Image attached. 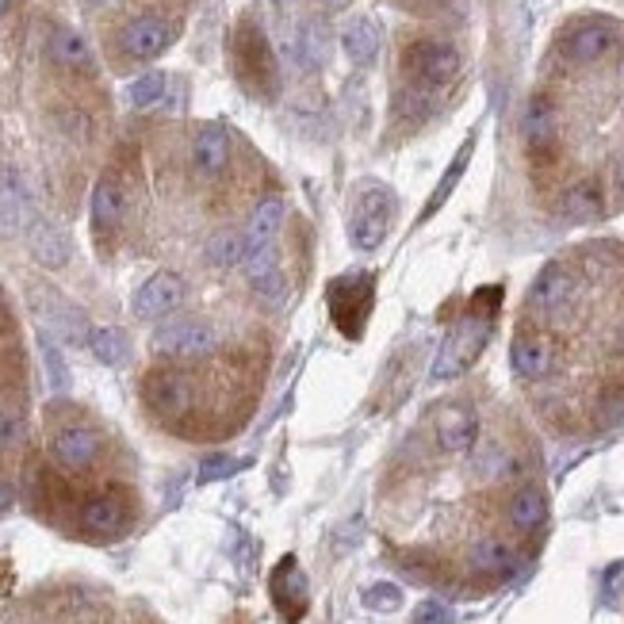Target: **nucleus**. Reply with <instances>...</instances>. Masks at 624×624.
<instances>
[{
    "instance_id": "f257e3e1",
    "label": "nucleus",
    "mask_w": 624,
    "mask_h": 624,
    "mask_svg": "<svg viewBox=\"0 0 624 624\" xmlns=\"http://www.w3.org/2000/svg\"><path fill=\"white\" fill-rule=\"evenodd\" d=\"M392 218H395V196L379 184L361 192L356 200V211L349 218V241H353L356 253H376L384 246L387 230H392Z\"/></svg>"
},
{
    "instance_id": "f03ea898",
    "label": "nucleus",
    "mask_w": 624,
    "mask_h": 624,
    "mask_svg": "<svg viewBox=\"0 0 624 624\" xmlns=\"http://www.w3.org/2000/svg\"><path fill=\"white\" fill-rule=\"evenodd\" d=\"M487 338H490V318H467V322H460L456 330L444 338V345H441V353H436L433 372H429V376H433L436 384L456 379L460 372L479 356V349L487 345Z\"/></svg>"
},
{
    "instance_id": "7ed1b4c3",
    "label": "nucleus",
    "mask_w": 624,
    "mask_h": 624,
    "mask_svg": "<svg viewBox=\"0 0 624 624\" xmlns=\"http://www.w3.org/2000/svg\"><path fill=\"white\" fill-rule=\"evenodd\" d=\"M154 356H211L218 349V330L196 318H181V322L161 326L150 338Z\"/></svg>"
},
{
    "instance_id": "20e7f679",
    "label": "nucleus",
    "mask_w": 624,
    "mask_h": 624,
    "mask_svg": "<svg viewBox=\"0 0 624 624\" xmlns=\"http://www.w3.org/2000/svg\"><path fill=\"white\" fill-rule=\"evenodd\" d=\"M579 295V276L564 261H552L529 287V310L541 318H559Z\"/></svg>"
},
{
    "instance_id": "39448f33",
    "label": "nucleus",
    "mask_w": 624,
    "mask_h": 624,
    "mask_svg": "<svg viewBox=\"0 0 624 624\" xmlns=\"http://www.w3.org/2000/svg\"><path fill=\"white\" fill-rule=\"evenodd\" d=\"M407 69L421 84L441 89V84H449L460 73V50L452 43H444V38H421V43L410 46Z\"/></svg>"
},
{
    "instance_id": "423d86ee",
    "label": "nucleus",
    "mask_w": 624,
    "mask_h": 624,
    "mask_svg": "<svg viewBox=\"0 0 624 624\" xmlns=\"http://www.w3.org/2000/svg\"><path fill=\"white\" fill-rule=\"evenodd\" d=\"M184 295H189L184 276H177V272H154V276L135 292V299H131V315L143 318V322L166 318V315H173V310L181 307Z\"/></svg>"
},
{
    "instance_id": "0eeeda50",
    "label": "nucleus",
    "mask_w": 624,
    "mask_h": 624,
    "mask_svg": "<svg viewBox=\"0 0 624 624\" xmlns=\"http://www.w3.org/2000/svg\"><path fill=\"white\" fill-rule=\"evenodd\" d=\"M617 38H621L617 23H610V20H582V23H575V27L564 35V54L575 61V66H594V61H602L605 54L617 46Z\"/></svg>"
},
{
    "instance_id": "6e6552de",
    "label": "nucleus",
    "mask_w": 624,
    "mask_h": 624,
    "mask_svg": "<svg viewBox=\"0 0 624 624\" xmlns=\"http://www.w3.org/2000/svg\"><path fill=\"white\" fill-rule=\"evenodd\" d=\"M143 399L158 418H181L192 407V384L173 368H158L143 379Z\"/></svg>"
},
{
    "instance_id": "1a4fd4ad",
    "label": "nucleus",
    "mask_w": 624,
    "mask_h": 624,
    "mask_svg": "<svg viewBox=\"0 0 624 624\" xmlns=\"http://www.w3.org/2000/svg\"><path fill=\"white\" fill-rule=\"evenodd\" d=\"M510 368L513 376L525 379V384H541V379H548L552 368H556V345H552L544 333L521 330L510 345Z\"/></svg>"
},
{
    "instance_id": "9d476101",
    "label": "nucleus",
    "mask_w": 624,
    "mask_h": 624,
    "mask_svg": "<svg viewBox=\"0 0 624 624\" xmlns=\"http://www.w3.org/2000/svg\"><path fill=\"white\" fill-rule=\"evenodd\" d=\"M100 449H104V441H100V433L89 426H66L58 429L50 441V456L61 472H89L100 460Z\"/></svg>"
},
{
    "instance_id": "9b49d317",
    "label": "nucleus",
    "mask_w": 624,
    "mask_h": 624,
    "mask_svg": "<svg viewBox=\"0 0 624 624\" xmlns=\"http://www.w3.org/2000/svg\"><path fill=\"white\" fill-rule=\"evenodd\" d=\"M173 43V27L161 15H138L120 31V50L135 61H154L169 50Z\"/></svg>"
},
{
    "instance_id": "f8f14e48",
    "label": "nucleus",
    "mask_w": 624,
    "mask_h": 624,
    "mask_svg": "<svg viewBox=\"0 0 624 624\" xmlns=\"http://www.w3.org/2000/svg\"><path fill=\"white\" fill-rule=\"evenodd\" d=\"M234 54H238V69H241L246 81L261 84V92L276 89V61H272L269 43H264V35L253 27V23H246V27L238 31V38H234Z\"/></svg>"
},
{
    "instance_id": "ddd939ff",
    "label": "nucleus",
    "mask_w": 624,
    "mask_h": 624,
    "mask_svg": "<svg viewBox=\"0 0 624 624\" xmlns=\"http://www.w3.org/2000/svg\"><path fill=\"white\" fill-rule=\"evenodd\" d=\"M127 525H131V506L123 495H112V490H107V495H97L84 502L81 529L89 536H97V541H112V536L127 533Z\"/></svg>"
},
{
    "instance_id": "4468645a",
    "label": "nucleus",
    "mask_w": 624,
    "mask_h": 624,
    "mask_svg": "<svg viewBox=\"0 0 624 624\" xmlns=\"http://www.w3.org/2000/svg\"><path fill=\"white\" fill-rule=\"evenodd\" d=\"M330 46H333L330 23H326L322 15H307L292 38L295 66H299L303 73H322L326 61H330Z\"/></svg>"
},
{
    "instance_id": "2eb2a0df",
    "label": "nucleus",
    "mask_w": 624,
    "mask_h": 624,
    "mask_svg": "<svg viewBox=\"0 0 624 624\" xmlns=\"http://www.w3.org/2000/svg\"><path fill=\"white\" fill-rule=\"evenodd\" d=\"M433 429H436V444H441L444 452H452V456H464V452H472L475 441H479V418L467 407H460V402L436 410Z\"/></svg>"
},
{
    "instance_id": "dca6fc26",
    "label": "nucleus",
    "mask_w": 624,
    "mask_h": 624,
    "mask_svg": "<svg viewBox=\"0 0 624 624\" xmlns=\"http://www.w3.org/2000/svg\"><path fill=\"white\" fill-rule=\"evenodd\" d=\"M521 135H525V146L533 154H544L556 146L559 138V112L552 104V97L536 92L533 100L525 104V115H521Z\"/></svg>"
},
{
    "instance_id": "f3484780",
    "label": "nucleus",
    "mask_w": 624,
    "mask_h": 624,
    "mask_svg": "<svg viewBox=\"0 0 624 624\" xmlns=\"http://www.w3.org/2000/svg\"><path fill=\"white\" fill-rule=\"evenodd\" d=\"M226 166H230V135L218 123H207L192 138V169L204 181H215V177L226 173Z\"/></svg>"
},
{
    "instance_id": "a211bd4d",
    "label": "nucleus",
    "mask_w": 624,
    "mask_h": 624,
    "mask_svg": "<svg viewBox=\"0 0 624 624\" xmlns=\"http://www.w3.org/2000/svg\"><path fill=\"white\" fill-rule=\"evenodd\" d=\"M27 249L43 269H66L69 264V238L54 223H46V218H31Z\"/></svg>"
},
{
    "instance_id": "6ab92c4d",
    "label": "nucleus",
    "mask_w": 624,
    "mask_h": 624,
    "mask_svg": "<svg viewBox=\"0 0 624 624\" xmlns=\"http://www.w3.org/2000/svg\"><path fill=\"white\" fill-rule=\"evenodd\" d=\"M272 602L280 605L287 621H299L303 610H307V582H303L295 559H284V564L272 571Z\"/></svg>"
},
{
    "instance_id": "aec40b11",
    "label": "nucleus",
    "mask_w": 624,
    "mask_h": 624,
    "mask_svg": "<svg viewBox=\"0 0 624 624\" xmlns=\"http://www.w3.org/2000/svg\"><path fill=\"white\" fill-rule=\"evenodd\" d=\"M559 215H564L567 223H579V226L602 218L605 215V192H602V184H598L594 177L571 184V189L564 192V200H559Z\"/></svg>"
},
{
    "instance_id": "412c9836",
    "label": "nucleus",
    "mask_w": 624,
    "mask_h": 624,
    "mask_svg": "<svg viewBox=\"0 0 624 624\" xmlns=\"http://www.w3.org/2000/svg\"><path fill=\"white\" fill-rule=\"evenodd\" d=\"M379 27L368 20V15H353V20L341 27V50H345V58L353 61V66H372V61L379 58Z\"/></svg>"
},
{
    "instance_id": "4be33fe9",
    "label": "nucleus",
    "mask_w": 624,
    "mask_h": 624,
    "mask_svg": "<svg viewBox=\"0 0 624 624\" xmlns=\"http://www.w3.org/2000/svg\"><path fill=\"white\" fill-rule=\"evenodd\" d=\"M280 226H284V200H280V196H264L261 204L253 207L249 223H246V246L249 249L276 246Z\"/></svg>"
},
{
    "instance_id": "5701e85b",
    "label": "nucleus",
    "mask_w": 624,
    "mask_h": 624,
    "mask_svg": "<svg viewBox=\"0 0 624 624\" xmlns=\"http://www.w3.org/2000/svg\"><path fill=\"white\" fill-rule=\"evenodd\" d=\"M506 518L518 533H536V529L548 521V498L541 495L536 487H521L518 495L510 498L506 506Z\"/></svg>"
},
{
    "instance_id": "b1692460",
    "label": "nucleus",
    "mask_w": 624,
    "mask_h": 624,
    "mask_svg": "<svg viewBox=\"0 0 624 624\" xmlns=\"http://www.w3.org/2000/svg\"><path fill=\"white\" fill-rule=\"evenodd\" d=\"M123 223V189L115 181H100L92 189V226L97 234H112Z\"/></svg>"
},
{
    "instance_id": "393cba45",
    "label": "nucleus",
    "mask_w": 624,
    "mask_h": 624,
    "mask_svg": "<svg viewBox=\"0 0 624 624\" xmlns=\"http://www.w3.org/2000/svg\"><path fill=\"white\" fill-rule=\"evenodd\" d=\"M246 253H249L246 230H218L211 234L204 246L207 264H215V269H238V264L246 261Z\"/></svg>"
},
{
    "instance_id": "a878e982",
    "label": "nucleus",
    "mask_w": 624,
    "mask_h": 624,
    "mask_svg": "<svg viewBox=\"0 0 624 624\" xmlns=\"http://www.w3.org/2000/svg\"><path fill=\"white\" fill-rule=\"evenodd\" d=\"M50 58L58 61L61 69H89L92 66V50L77 31L61 27L50 35Z\"/></svg>"
},
{
    "instance_id": "bb28decb",
    "label": "nucleus",
    "mask_w": 624,
    "mask_h": 624,
    "mask_svg": "<svg viewBox=\"0 0 624 624\" xmlns=\"http://www.w3.org/2000/svg\"><path fill=\"white\" fill-rule=\"evenodd\" d=\"M472 567L479 575H506L513 567V548L502 536H483L472 548Z\"/></svg>"
},
{
    "instance_id": "cd10ccee",
    "label": "nucleus",
    "mask_w": 624,
    "mask_h": 624,
    "mask_svg": "<svg viewBox=\"0 0 624 624\" xmlns=\"http://www.w3.org/2000/svg\"><path fill=\"white\" fill-rule=\"evenodd\" d=\"M27 215V189H23L20 173L4 169L0 173V223H20Z\"/></svg>"
},
{
    "instance_id": "c85d7f7f",
    "label": "nucleus",
    "mask_w": 624,
    "mask_h": 624,
    "mask_svg": "<svg viewBox=\"0 0 624 624\" xmlns=\"http://www.w3.org/2000/svg\"><path fill=\"white\" fill-rule=\"evenodd\" d=\"M89 349L100 364H112V368L123 364V356H127V341H123V333L115 330V326H92Z\"/></svg>"
},
{
    "instance_id": "c756f323",
    "label": "nucleus",
    "mask_w": 624,
    "mask_h": 624,
    "mask_svg": "<svg viewBox=\"0 0 624 624\" xmlns=\"http://www.w3.org/2000/svg\"><path fill=\"white\" fill-rule=\"evenodd\" d=\"M472 146H475V143H464V150L456 154V161H452V169L441 177V184H436V189H433V196H429V204H426V211H421V218L436 215V211L444 207V200L452 196V189H456V184H460V177H464L467 161H472Z\"/></svg>"
},
{
    "instance_id": "7c9ffc66",
    "label": "nucleus",
    "mask_w": 624,
    "mask_h": 624,
    "mask_svg": "<svg viewBox=\"0 0 624 624\" xmlns=\"http://www.w3.org/2000/svg\"><path fill=\"white\" fill-rule=\"evenodd\" d=\"M166 89H169V77L161 73V69H150V73H143V77L131 81L127 100H131V107H154V104H161Z\"/></svg>"
},
{
    "instance_id": "2f4dec72",
    "label": "nucleus",
    "mask_w": 624,
    "mask_h": 624,
    "mask_svg": "<svg viewBox=\"0 0 624 624\" xmlns=\"http://www.w3.org/2000/svg\"><path fill=\"white\" fill-rule=\"evenodd\" d=\"M364 605L376 613H395L402 605V590L395 587V582H372V587L364 590Z\"/></svg>"
},
{
    "instance_id": "473e14b6",
    "label": "nucleus",
    "mask_w": 624,
    "mask_h": 624,
    "mask_svg": "<svg viewBox=\"0 0 624 624\" xmlns=\"http://www.w3.org/2000/svg\"><path fill=\"white\" fill-rule=\"evenodd\" d=\"M241 467H246V460H234V456H223V452H215V456H207L204 464H200V483L230 479V475H238Z\"/></svg>"
},
{
    "instance_id": "72a5a7b5",
    "label": "nucleus",
    "mask_w": 624,
    "mask_h": 624,
    "mask_svg": "<svg viewBox=\"0 0 624 624\" xmlns=\"http://www.w3.org/2000/svg\"><path fill=\"white\" fill-rule=\"evenodd\" d=\"M27 441V421L12 410H0V452H15Z\"/></svg>"
},
{
    "instance_id": "f704fd0d",
    "label": "nucleus",
    "mask_w": 624,
    "mask_h": 624,
    "mask_svg": "<svg viewBox=\"0 0 624 624\" xmlns=\"http://www.w3.org/2000/svg\"><path fill=\"white\" fill-rule=\"evenodd\" d=\"M43 364H46V376H50V387L54 392H69V368L61 361L58 345L50 338H43Z\"/></svg>"
},
{
    "instance_id": "c9c22d12",
    "label": "nucleus",
    "mask_w": 624,
    "mask_h": 624,
    "mask_svg": "<svg viewBox=\"0 0 624 624\" xmlns=\"http://www.w3.org/2000/svg\"><path fill=\"white\" fill-rule=\"evenodd\" d=\"M415 624H449V605L441 602H421L415 613Z\"/></svg>"
},
{
    "instance_id": "e433bc0d",
    "label": "nucleus",
    "mask_w": 624,
    "mask_h": 624,
    "mask_svg": "<svg viewBox=\"0 0 624 624\" xmlns=\"http://www.w3.org/2000/svg\"><path fill=\"white\" fill-rule=\"evenodd\" d=\"M602 415L610 418V421H621L624 418V387H613V392H605Z\"/></svg>"
},
{
    "instance_id": "4c0bfd02",
    "label": "nucleus",
    "mask_w": 624,
    "mask_h": 624,
    "mask_svg": "<svg viewBox=\"0 0 624 624\" xmlns=\"http://www.w3.org/2000/svg\"><path fill=\"white\" fill-rule=\"evenodd\" d=\"M12 502H15V490H12V483H4V479H0V513H4Z\"/></svg>"
},
{
    "instance_id": "58836bf2",
    "label": "nucleus",
    "mask_w": 624,
    "mask_h": 624,
    "mask_svg": "<svg viewBox=\"0 0 624 624\" xmlns=\"http://www.w3.org/2000/svg\"><path fill=\"white\" fill-rule=\"evenodd\" d=\"M272 4H276L280 15H287V12H295V8H299V0H272Z\"/></svg>"
},
{
    "instance_id": "ea45409f",
    "label": "nucleus",
    "mask_w": 624,
    "mask_h": 624,
    "mask_svg": "<svg viewBox=\"0 0 624 624\" xmlns=\"http://www.w3.org/2000/svg\"><path fill=\"white\" fill-rule=\"evenodd\" d=\"M349 4H353V0H322V8H330V12H345Z\"/></svg>"
},
{
    "instance_id": "a19ab883",
    "label": "nucleus",
    "mask_w": 624,
    "mask_h": 624,
    "mask_svg": "<svg viewBox=\"0 0 624 624\" xmlns=\"http://www.w3.org/2000/svg\"><path fill=\"white\" fill-rule=\"evenodd\" d=\"M617 196H621V204H624V154H621V161H617Z\"/></svg>"
},
{
    "instance_id": "79ce46f5",
    "label": "nucleus",
    "mask_w": 624,
    "mask_h": 624,
    "mask_svg": "<svg viewBox=\"0 0 624 624\" xmlns=\"http://www.w3.org/2000/svg\"><path fill=\"white\" fill-rule=\"evenodd\" d=\"M89 4H97V8H120L123 0H89Z\"/></svg>"
},
{
    "instance_id": "37998d69",
    "label": "nucleus",
    "mask_w": 624,
    "mask_h": 624,
    "mask_svg": "<svg viewBox=\"0 0 624 624\" xmlns=\"http://www.w3.org/2000/svg\"><path fill=\"white\" fill-rule=\"evenodd\" d=\"M617 345H621V353H624V322H621V330H617Z\"/></svg>"
},
{
    "instance_id": "c03bdc74",
    "label": "nucleus",
    "mask_w": 624,
    "mask_h": 624,
    "mask_svg": "<svg viewBox=\"0 0 624 624\" xmlns=\"http://www.w3.org/2000/svg\"><path fill=\"white\" fill-rule=\"evenodd\" d=\"M8 8H12V0H0V15H4V12H8Z\"/></svg>"
}]
</instances>
